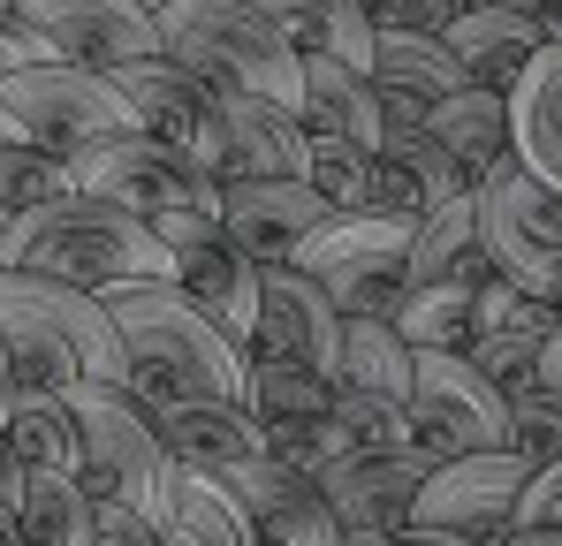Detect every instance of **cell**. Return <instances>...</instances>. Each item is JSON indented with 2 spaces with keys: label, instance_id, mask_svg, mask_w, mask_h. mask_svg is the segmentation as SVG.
Segmentation results:
<instances>
[{
  "label": "cell",
  "instance_id": "cell-50",
  "mask_svg": "<svg viewBox=\"0 0 562 546\" xmlns=\"http://www.w3.org/2000/svg\"><path fill=\"white\" fill-rule=\"evenodd\" d=\"M137 8H145V15L160 23V15H168V8H183V0H137Z\"/></svg>",
  "mask_w": 562,
  "mask_h": 546
},
{
  "label": "cell",
  "instance_id": "cell-31",
  "mask_svg": "<svg viewBox=\"0 0 562 546\" xmlns=\"http://www.w3.org/2000/svg\"><path fill=\"white\" fill-rule=\"evenodd\" d=\"M335 387L411 402V342L395 334V319H342V350H335Z\"/></svg>",
  "mask_w": 562,
  "mask_h": 546
},
{
  "label": "cell",
  "instance_id": "cell-49",
  "mask_svg": "<svg viewBox=\"0 0 562 546\" xmlns=\"http://www.w3.org/2000/svg\"><path fill=\"white\" fill-rule=\"evenodd\" d=\"M335 546H395V539H380V532H342Z\"/></svg>",
  "mask_w": 562,
  "mask_h": 546
},
{
  "label": "cell",
  "instance_id": "cell-46",
  "mask_svg": "<svg viewBox=\"0 0 562 546\" xmlns=\"http://www.w3.org/2000/svg\"><path fill=\"white\" fill-rule=\"evenodd\" d=\"M15 478H23V470H15V455H8V433H0V501H8V509H15Z\"/></svg>",
  "mask_w": 562,
  "mask_h": 546
},
{
  "label": "cell",
  "instance_id": "cell-19",
  "mask_svg": "<svg viewBox=\"0 0 562 546\" xmlns=\"http://www.w3.org/2000/svg\"><path fill=\"white\" fill-rule=\"evenodd\" d=\"M176 288H183V304L198 319H213L236 350H251V319H259V266L213 228V236H190L176 243V273H168Z\"/></svg>",
  "mask_w": 562,
  "mask_h": 546
},
{
  "label": "cell",
  "instance_id": "cell-22",
  "mask_svg": "<svg viewBox=\"0 0 562 546\" xmlns=\"http://www.w3.org/2000/svg\"><path fill=\"white\" fill-rule=\"evenodd\" d=\"M502 114H509V160L562 197V46H540L517 69V84L502 91Z\"/></svg>",
  "mask_w": 562,
  "mask_h": 546
},
{
  "label": "cell",
  "instance_id": "cell-16",
  "mask_svg": "<svg viewBox=\"0 0 562 546\" xmlns=\"http://www.w3.org/2000/svg\"><path fill=\"white\" fill-rule=\"evenodd\" d=\"M426 478H434V455L426 448H380V455L358 448V455H342V463L319 470V493H327V509H335L342 532L395 539V532H411V509H418Z\"/></svg>",
  "mask_w": 562,
  "mask_h": 546
},
{
  "label": "cell",
  "instance_id": "cell-3",
  "mask_svg": "<svg viewBox=\"0 0 562 546\" xmlns=\"http://www.w3.org/2000/svg\"><path fill=\"white\" fill-rule=\"evenodd\" d=\"M8 273H38V281H69V288H122V281H168L176 251L122 205L106 197H46L31 213L8 220Z\"/></svg>",
  "mask_w": 562,
  "mask_h": 546
},
{
  "label": "cell",
  "instance_id": "cell-32",
  "mask_svg": "<svg viewBox=\"0 0 562 546\" xmlns=\"http://www.w3.org/2000/svg\"><path fill=\"white\" fill-rule=\"evenodd\" d=\"M160 546H259L251 516L198 470H176V493H168V516H160Z\"/></svg>",
  "mask_w": 562,
  "mask_h": 546
},
{
  "label": "cell",
  "instance_id": "cell-8",
  "mask_svg": "<svg viewBox=\"0 0 562 546\" xmlns=\"http://www.w3.org/2000/svg\"><path fill=\"white\" fill-rule=\"evenodd\" d=\"M69 190L137 213L145 228L168 220V213H213L221 220V182L145 129H122V137H99L85 152H69Z\"/></svg>",
  "mask_w": 562,
  "mask_h": 546
},
{
  "label": "cell",
  "instance_id": "cell-30",
  "mask_svg": "<svg viewBox=\"0 0 562 546\" xmlns=\"http://www.w3.org/2000/svg\"><path fill=\"white\" fill-rule=\"evenodd\" d=\"M99 501L69 470H23L15 478V532L23 546H92Z\"/></svg>",
  "mask_w": 562,
  "mask_h": 546
},
{
  "label": "cell",
  "instance_id": "cell-14",
  "mask_svg": "<svg viewBox=\"0 0 562 546\" xmlns=\"http://www.w3.org/2000/svg\"><path fill=\"white\" fill-rule=\"evenodd\" d=\"M335 350H342V311L327 304V288L296 266H259V319H251L244 357L304 364V372L335 379Z\"/></svg>",
  "mask_w": 562,
  "mask_h": 546
},
{
  "label": "cell",
  "instance_id": "cell-33",
  "mask_svg": "<svg viewBox=\"0 0 562 546\" xmlns=\"http://www.w3.org/2000/svg\"><path fill=\"white\" fill-rule=\"evenodd\" d=\"M0 433L15 470H69L77 478V425L61 395H0Z\"/></svg>",
  "mask_w": 562,
  "mask_h": 546
},
{
  "label": "cell",
  "instance_id": "cell-34",
  "mask_svg": "<svg viewBox=\"0 0 562 546\" xmlns=\"http://www.w3.org/2000/svg\"><path fill=\"white\" fill-rule=\"evenodd\" d=\"M244 410L259 418V433H281V425H312L335 410V379L327 372H304V364H274L251 357V379H244Z\"/></svg>",
  "mask_w": 562,
  "mask_h": 546
},
{
  "label": "cell",
  "instance_id": "cell-27",
  "mask_svg": "<svg viewBox=\"0 0 562 546\" xmlns=\"http://www.w3.org/2000/svg\"><path fill=\"white\" fill-rule=\"evenodd\" d=\"M296 54H327V61H350V69H373V15L366 0H251Z\"/></svg>",
  "mask_w": 562,
  "mask_h": 546
},
{
  "label": "cell",
  "instance_id": "cell-2",
  "mask_svg": "<svg viewBox=\"0 0 562 546\" xmlns=\"http://www.w3.org/2000/svg\"><path fill=\"white\" fill-rule=\"evenodd\" d=\"M122 387V334L106 304L0 266V395H69V387Z\"/></svg>",
  "mask_w": 562,
  "mask_h": 546
},
{
  "label": "cell",
  "instance_id": "cell-44",
  "mask_svg": "<svg viewBox=\"0 0 562 546\" xmlns=\"http://www.w3.org/2000/svg\"><path fill=\"white\" fill-rule=\"evenodd\" d=\"M395 546H471L457 532H426V524H411V532H395Z\"/></svg>",
  "mask_w": 562,
  "mask_h": 546
},
{
  "label": "cell",
  "instance_id": "cell-23",
  "mask_svg": "<svg viewBox=\"0 0 562 546\" xmlns=\"http://www.w3.org/2000/svg\"><path fill=\"white\" fill-rule=\"evenodd\" d=\"M221 182L236 175H304V152H312V129L296 122V106L274 99H251V91H221Z\"/></svg>",
  "mask_w": 562,
  "mask_h": 546
},
{
  "label": "cell",
  "instance_id": "cell-43",
  "mask_svg": "<svg viewBox=\"0 0 562 546\" xmlns=\"http://www.w3.org/2000/svg\"><path fill=\"white\" fill-rule=\"evenodd\" d=\"M532 387H548V395H562V319H555V334L540 342V357H532Z\"/></svg>",
  "mask_w": 562,
  "mask_h": 546
},
{
  "label": "cell",
  "instance_id": "cell-28",
  "mask_svg": "<svg viewBox=\"0 0 562 546\" xmlns=\"http://www.w3.org/2000/svg\"><path fill=\"white\" fill-rule=\"evenodd\" d=\"M426 129L464 168V182L494 175L509 160V114H502V91H486V84H464V91H449V99H434L426 106Z\"/></svg>",
  "mask_w": 562,
  "mask_h": 546
},
{
  "label": "cell",
  "instance_id": "cell-6",
  "mask_svg": "<svg viewBox=\"0 0 562 546\" xmlns=\"http://www.w3.org/2000/svg\"><path fill=\"white\" fill-rule=\"evenodd\" d=\"M289 266L312 273L342 319H395V304L411 296V220H395V213H327L296 243Z\"/></svg>",
  "mask_w": 562,
  "mask_h": 546
},
{
  "label": "cell",
  "instance_id": "cell-29",
  "mask_svg": "<svg viewBox=\"0 0 562 546\" xmlns=\"http://www.w3.org/2000/svg\"><path fill=\"white\" fill-rule=\"evenodd\" d=\"M373 91H403V99H418V106H434V99H449V91H464V61L449 54V38H434V31H380L373 38Z\"/></svg>",
  "mask_w": 562,
  "mask_h": 546
},
{
  "label": "cell",
  "instance_id": "cell-24",
  "mask_svg": "<svg viewBox=\"0 0 562 546\" xmlns=\"http://www.w3.org/2000/svg\"><path fill=\"white\" fill-rule=\"evenodd\" d=\"M441 38H449V54L464 61V77H471V84H486V91H509V84H517V69L548 46L540 23L517 15V8H502V0H471V8H457Z\"/></svg>",
  "mask_w": 562,
  "mask_h": 546
},
{
  "label": "cell",
  "instance_id": "cell-38",
  "mask_svg": "<svg viewBox=\"0 0 562 546\" xmlns=\"http://www.w3.org/2000/svg\"><path fill=\"white\" fill-rule=\"evenodd\" d=\"M335 425L350 433V448H411V402H387V395H358V387H335Z\"/></svg>",
  "mask_w": 562,
  "mask_h": 546
},
{
  "label": "cell",
  "instance_id": "cell-35",
  "mask_svg": "<svg viewBox=\"0 0 562 546\" xmlns=\"http://www.w3.org/2000/svg\"><path fill=\"white\" fill-rule=\"evenodd\" d=\"M471 327H479V288H411L395 304V334L411 350H441V357H464Z\"/></svg>",
  "mask_w": 562,
  "mask_h": 546
},
{
  "label": "cell",
  "instance_id": "cell-9",
  "mask_svg": "<svg viewBox=\"0 0 562 546\" xmlns=\"http://www.w3.org/2000/svg\"><path fill=\"white\" fill-rule=\"evenodd\" d=\"M0 114H8V129L23 137V145H38V152H85L99 137H122V129H137L130 122V99L114 91V77H99V69H77V61H38V69H15L8 84H0Z\"/></svg>",
  "mask_w": 562,
  "mask_h": 546
},
{
  "label": "cell",
  "instance_id": "cell-37",
  "mask_svg": "<svg viewBox=\"0 0 562 546\" xmlns=\"http://www.w3.org/2000/svg\"><path fill=\"white\" fill-rule=\"evenodd\" d=\"M46 197H69V160H61V152H38V145H23V137H8V145H0V213L15 220V213H31V205H46Z\"/></svg>",
  "mask_w": 562,
  "mask_h": 546
},
{
  "label": "cell",
  "instance_id": "cell-20",
  "mask_svg": "<svg viewBox=\"0 0 562 546\" xmlns=\"http://www.w3.org/2000/svg\"><path fill=\"white\" fill-rule=\"evenodd\" d=\"M153 433L176 470H198V478H228L236 463L267 455V433L244 402H168L153 410Z\"/></svg>",
  "mask_w": 562,
  "mask_h": 546
},
{
  "label": "cell",
  "instance_id": "cell-1",
  "mask_svg": "<svg viewBox=\"0 0 562 546\" xmlns=\"http://www.w3.org/2000/svg\"><path fill=\"white\" fill-rule=\"evenodd\" d=\"M114 334H122V387L145 402V410H168V402H244V379L251 357L183 304L176 281H122V288H99Z\"/></svg>",
  "mask_w": 562,
  "mask_h": 546
},
{
  "label": "cell",
  "instance_id": "cell-36",
  "mask_svg": "<svg viewBox=\"0 0 562 546\" xmlns=\"http://www.w3.org/2000/svg\"><path fill=\"white\" fill-rule=\"evenodd\" d=\"M304 182L319 190L327 213H373V152H366V145L312 137V152H304Z\"/></svg>",
  "mask_w": 562,
  "mask_h": 546
},
{
  "label": "cell",
  "instance_id": "cell-17",
  "mask_svg": "<svg viewBox=\"0 0 562 546\" xmlns=\"http://www.w3.org/2000/svg\"><path fill=\"white\" fill-rule=\"evenodd\" d=\"M327 220L319 190L304 175H236L221 182V236L251 259V266H289L296 243Z\"/></svg>",
  "mask_w": 562,
  "mask_h": 546
},
{
  "label": "cell",
  "instance_id": "cell-26",
  "mask_svg": "<svg viewBox=\"0 0 562 546\" xmlns=\"http://www.w3.org/2000/svg\"><path fill=\"white\" fill-rule=\"evenodd\" d=\"M494 266L479 251V220H471V190L411 220V288H486Z\"/></svg>",
  "mask_w": 562,
  "mask_h": 546
},
{
  "label": "cell",
  "instance_id": "cell-15",
  "mask_svg": "<svg viewBox=\"0 0 562 546\" xmlns=\"http://www.w3.org/2000/svg\"><path fill=\"white\" fill-rule=\"evenodd\" d=\"M213 486L251 516L259 546H335L342 539V524H335L319 478L296 470V463H281V455H251V463H236V470L213 478Z\"/></svg>",
  "mask_w": 562,
  "mask_h": 546
},
{
  "label": "cell",
  "instance_id": "cell-25",
  "mask_svg": "<svg viewBox=\"0 0 562 546\" xmlns=\"http://www.w3.org/2000/svg\"><path fill=\"white\" fill-rule=\"evenodd\" d=\"M296 122H304L312 137H342V145H366V152H380V91H373V77H366V69H350V61L304 54Z\"/></svg>",
  "mask_w": 562,
  "mask_h": 546
},
{
  "label": "cell",
  "instance_id": "cell-5",
  "mask_svg": "<svg viewBox=\"0 0 562 546\" xmlns=\"http://www.w3.org/2000/svg\"><path fill=\"white\" fill-rule=\"evenodd\" d=\"M69 425H77V486L92 501H122L137 509L145 524L168 516V493H176V463L153 433V410L130 395V387H69Z\"/></svg>",
  "mask_w": 562,
  "mask_h": 546
},
{
  "label": "cell",
  "instance_id": "cell-42",
  "mask_svg": "<svg viewBox=\"0 0 562 546\" xmlns=\"http://www.w3.org/2000/svg\"><path fill=\"white\" fill-rule=\"evenodd\" d=\"M92 546H160V524H145V516H137V509H122V501H99Z\"/></svg>",
  "mask_w": 562,
  "mask_h": 546
},
{
  "label": "cell",
  "instance_id": "cell-4",
  "mask_svg": "<svg viewBox=\"0 0 562 546\" xmlns=\"http://www.w3.org/2000/svg\"><path fill=\"white\" fill-rule=\"evenodd\" d=\"M160 54L198 69L213 91H251V99H274V106H296V91H304V54L251 0H183V8H168L160 15Z\"/></svg>",
  "mask_w": 562,
  "mask_h": 546
},
{
  "label": "cell",
  "instance_id": "cell-45",
  "mask_svg": "<svg viewBox=\"0 0 562 546\" xmlns=\"http://www.w3.org/2000/svg\"><path fill=\"white\" fill-rule=\"evenodd\" d=\"M494 546H562V532H532V524H517V532H502Z\"/></svg>",
  "mask_w": 562,
  "mask_h": 546
},
{
  "label": "cell",
  "instance_id": "cell-12",
  "mask_svg": "<svg viewBox=\"0 0 562 546\" xmlns=\"http://www.w3.org/2000/svg\"><path fill=\"white\" fill-rule=\"evenodd\" d=\"M532 463L517 448H486V455H449L434 463V478L418 486L411 524L426 532H457L471 546H494L502 532H517V501H525Z\"/></svg>",
  "mask_w": 562,
  "mask_h": 546
},
{
  "label": "cell",
  "instance_id": "cell-48",
  "mask_svg": "<svg viewBox=\"0 0 562 546\" xmlns=\"http://www.w3.org/2000/svg\"><path fill=\"white\" fill-rule=\"evenodd\" d=\"M0 546H23V532H15V509L0 501Z\"/></svg>",
  "mask_w": 562,
  "mask_h": 546
},
{
  "label": "cell",
  "instance_id": "cell-53",
  "mask_svg": "<svg viewBox=\"0 0 562 546\" xmlns=\"http://www.w3.org/2000/svg\"><path fill=\"white\" fill-rule=\"evenodd\" d=\"M555 319H562V296H555Z\"/></svg>",
  "mask_w": 562,
  "mask_h": 546
},
{
  "label": "cell",
  "instance_id": "cell-18",
  "mask_svg": "<svg viewBox=\"0 0 562 546\" xmlns=\"http://www.w3.org/2000/svg\"><path fill=\"white\" fill-rule=\"evenodd\" d=\"M471 182L464 168L434 145L426 122H380V152H373V213H395V220H418L449 197H464Z\"/></svg>",
  "mask_w": 562,
  "mask_h": 546
},
{
  "label": "cell",
  "instance_id": "cell-40",
  "mask_svg": "<svg viewBox=\"0 0 562 546\" xmlns=\"http://www.w3.org/2000/svg\"><path fill=\"white\" fill-rule=\"evenodd\" d=\"M366 15H373V31H449V15H457V0H366Z\"/></svg>",
  "mask_w": 562,
  "mask_h": 546
},
{
  "label": "cell",
  "instance_id": "cell-13",
  "mask_svg": "<svg viewBox=\"0 0 562 546\" xmlns=\"http://www.w3.org/2000/svg\"><path fill=\"white\" fill-rule=\"evenodd\" d=\"M8 8H15V23H31L46 38L54 61H77V69H99V77H114L122 61L160 54V23L137 0H8Z\"/></svg>",
  "mask_w": 562,
  "mask_h": 546
},
{
  "label": "cell",
  "instance_id": "cell-10",
  "mask_svg": "<svg viewBox=\"0 0 562 546\" xmlns=\"http://www.w3.org/2000/svg\"><path fill=\"white\" fill-rule=\"evenodd\" d=\"M411 448H426L434 463L509 448V395L464 357L411 350Z\"/></svg>",
  "mask_w": 562,
  "mask_h": 546
},
{
  "label": "cell",
  "instance_id": "cell-21",
  "mask_svg": "<svg viewBox=\"0 0 562 546\" xmlns=\"http://www.w3.org/2000/svg\"><path fill=\"white\" fill-rule=\"evenodd\" d=\"M548 334H555V304H532V296H517L509 281H486V288H479V327H471L464 364L486 372V379L509 395V387L532 379V357H540Z\"/></svg>",
  "mask_w": 562,
  "mask_h": 546
},
{
  "label": "cell",
  "instance_id": "cell-39",
  "mask_svg": "<svg viewBox=\"0 0 562 546\" xmlns=\"http://www.w3.org/2000/svg\"><path fill=\"white\" fill-rule=\"evenodd\" d=\"M517 524H532V532H562V455H555V463H532L525 501H517Z\"/></svg>",
  "mask_w": 562,
  "mask_h": 546
},
{
  "label": "cell",
  "instance_id": "cell-41",
  "mask_svg": "<svg viewBox=\"0 0 562 546\" xmlns=\"http://www.w3.org/2000/svg\"><path fill=\"white\" fill-rule=\"evenodd\" d=\"M38 61H54V54H46V38H38L31 23H15V8L0 0V84H8L15 69H38Z\"/></svg>",
  "mask_w": 562,
  "mask_h": 546
},
{
  "label": "cell",
  "instance_id": "cell-11",
  "mask_svg": "<svg viewBox=\"0 0 562 546\" xmlns=\"http://www.w3.org/2000/svg\"><path fill=\"white\" fill-rule=\"evenodd\" d=\"M114 91L130 99V122L145 129V137H160V145H176L183 160H198L205 175L221 182V91L205 84L198 69H183L176 54H145V61H122L114 69Z\"/></svg>",
  "mask_w": 562,
  "mask_h": 546
},
{
  "label": "cell",
  "instance_id": "cell-52",
  "mask_svg": "<svg viewBox=\"0 0 562 546\" xmlns=\"http://www.w3.org/2000/svg\"><path fill=\"white\" fill-rule=\"evenodd\" d=\"M8 137H15V129H8V114H0V145H8Z\"/></svg>",
  "mask_w": 562,
  "mask_h": 546
},
{
  "label": "cell",
  "instance_id": "cell-51",
  "mask_svg": "<svg viewBox=\"0 0 562 546\" xmlns=\"http://www.w3.org/2000/svg\"><path fill=\"white\" fill-rule=\"evenodd\" d=\"M0 266H8V213H0Z\"/></svg>",
  "mask_w": 562,
  "mask_h": 546
},
{
  "label": "cell",
  "instance_id": "cell-47",
  "mask_svg": "<svg viewBox=\"0 0 562 546\" xmlns=\"http://www.w3.org/2000/svg\"><path fill=\"white\" fill-rule=\"evenodd\" d=\"M532 23H540V38H548V46H562V0H548Z\"/></svg>",
  "mask_w": 562,
  "mask_h": 546
},
{
  "label": "cell",
  "instance_id": "cell-7",
  "mask_svg": "<svg viewBox=\"0 0 562 546\" xmlns=\"http://www.w3.org/2000/svg\"><path fill=\"white\" fill-rule=\"evenodd\" d=\"M471 220H479V251L494 281H509L532 304L562 296V197L548 182H532L517 160H502L494 175L471 182Z\"/></svg>",
  "mask_w": 562,
  "mask_h": 546
}]
</instances>
